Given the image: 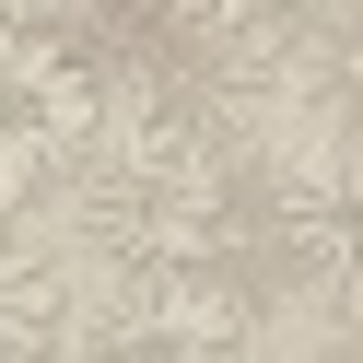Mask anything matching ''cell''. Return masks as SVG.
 Listing matches in <instances>:
<instances>
[{"instance_id": "cell-3", "label": "cell", "mask_w": 363, "mask_h": 363, "mask_svg": "<svg viewBox=\"0 0 363 363\" xmlns=\"http://www.w3.org/2000/svg\"><path fill=\"white\" fill-rule=\"evenodd\" d=\"M258 258L281 269V281L328 293V305H352V293H363V141H352V129H340V141H316V152H281V164H269Z\"/></svg>"}, {"instance_id": "cell-5", "label": "cell", "mask_w": 363, "mask_h": 363, "mask_svg": "<svg viewBox=\"0 0 363 363\" xmlns=\"http://www.w3.org/2000/svg\"><path fill=\"white\" fill-rule=\"evenodd\" d=\"M316 363H363V293H352V305H328V340H316Z\"/></svg>"}, {"instance_id": "cell-4", "label": "cell", "mask_w": 363, "mask_h": 363, "mask_svg": "<svg viewBox=\"0 0 363 363\" xmlns=\"http://www.w3.org/2000/svg\"><path fill=\"white\" fill-rule=\"evenodd\" d=\"M82 363H258L235 281H118L71 340Z\"/></svg>"}, {"instance_id": "cell-2", "label": "cell", "mask_w": 363, "mask_h": 363, "mask_svg": "<svg viewBox=\"0 0 363 363\" xmlns=\"http://www.w3.org/2000/svg\"><path fill=\"white\" fill-rule=\"evenodd\" d=\"M106 129H118V94H106V71L59 24L0 35V211L35 223V199L82 188V164L106 152Z\"/></svg>"}, {"instance_id": "cell-6", "label": "cell", "mask_w": 363, "mask_h": 363, "mask_svg": "<svg viewBox=\"0 0 363 363\" xmlns=\"http://www.w3.org/2000/svg\"><path fill=\"white\" fill-rule=\"evenodd\" d=\"M352 141H363V129H352Z\"/></svg>"}, {"instance_id": "cell-1", "label": "cell", "mask_w": 363, "mask_h": 363, "mask_svg": "<svg viewBox=\"0 0 363 363\" xmlns=\"http://www.w3.org/2000/svg\"><path fill=\"white\" fill-rule=\"evenodd\" d=\"M258 199H269V164H246L235 129L118 118L71 188V235L118 281H223L258 246Z\"/></svg>"}]
</instances>
